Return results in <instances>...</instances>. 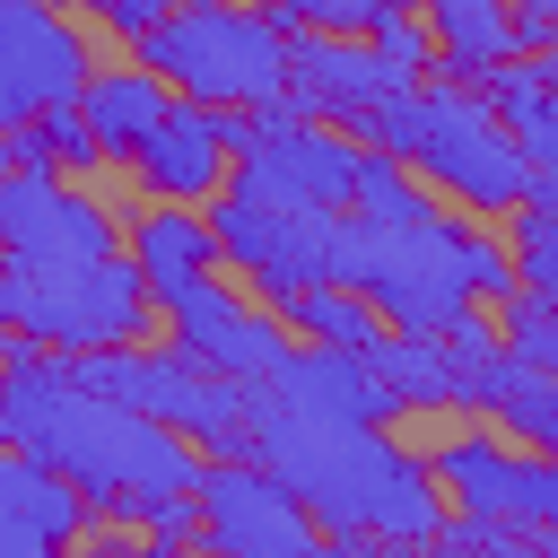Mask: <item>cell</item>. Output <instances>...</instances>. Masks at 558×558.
<instances>
[{
  "label": "cell",
  "mask_w": 558,
  "mask_h": 558,
  "mask_svg": "<svg viewBox=\"0 0 558 558\" xmlns=\"http://www.w3.org/2000/svg\"><path fill=\"white\" fill-rule=\"evenodd\" d=\"M157 314L148 279L131 253H105V262H26V253H0V331H26L44 349H122L140 340Z\"/></svg>",
  "instance_id": "cell-6"
},
{
  "label": "cell",
  "mask_w": 558,
  "mask_h": 558,
  "mask_svg": "<svg viewBox=\"0 0 558 558\" xmlns=\"http://www.w3.org/2000/svg\"><path fill=\"white\" fill-rule=\"evenodd\" d=\"M201 541L227 558H314L323 523L305 514V497L270 462L218 453V462H201Z\"/></svg>",
  "instance_id": "cell-10"
},
{
  "label": "cell",
  "mask_w": 558,
  "mask_h": 558,
  "mask_svg": "<svg viewBox=\"0 0 558 558\" xmlns=\"http://www.w3.org/2000/svg\"><path fill=\"white\" fill-rule=\"evenodd\" d=\"M366 44H375V52L392 61V70H410V78H418V70L436 61V26H418V17L401 9V0H384V9H375V26H366Z\"/></svg>",
  "instance_id": "cell-28"
},
{
  "label": "cell",
  "mask_w": 558,
  "mask_h": 558,
  "mask_svg": "<svg viewBox=\"0 0 558 558\" xmlns=\"http://www.w3.org/2000/svg\"><path fill=\"white\" fill-rule=\"evenodd\" d=\"M87 44L52 0H0V131L35 122L44 105H78Z\"/></svg>",
  "instance_id": "cell-12"
},
{
  "label": "cell",
  "mask_w": 558,
  "mask_h": 558,
  "mask_svg": "<svg viewBox=\"0 0 558 558\" xmlns=\"http://www.w3.org/2000/svg\"><path fill=\"white\" fill-rule=\"evenodd\" d=\"M296 26H331V35H357V26H375V9L384 0H279Z\"/></svg>",
  "instance_id": "cell-29"
},
{
  "label": "cell",
  "mask_w": 558,
  "mask_h": 558,
  "mask_svg": "<svg viewBox=\"0 0 558 558\" xmlns=\"http://www.w3.org/2000/svg\"><path fill=\"white\" fill-rule=\"evenodd\" d=\"M366 357L401 410H453V340L445 331H384Z\"/></svg>",
  "instance_id": "cell-22"
},
{
  "label": "cell",
  "mask_w": 558,
  "mask_h": 558,
  "mask_svg": "<svg viewBox=\"0 0 558 558\" xmlns=\"http://www.w3.org/2000/svg\"><path fill=\"white\" fill-rule=\"evenodd\" d=\"M366 140L392 148V157H410V166H418L427 183H445L462 209H523V201H532V157H523V140H514V122L497 113V96L471 87V78H427V87H410Z\"/></svg>",
  "instance_id": "cell-4"
},
{
  "label": "cell",
  "mask_w": 558,
  "mask_h": 558,
  "mask_svg": "<svg viewBox=\"0 0 558 558\" xmlns=\"http://www.w3.org/2000/svg\"><path fill=\"white\" fill-rule=\"evenodd\" d=\"M87 497L52 471V462H35V453H0V558H35V549H52V541H78L87 532Z\"/></svg>",
  "instance_id": "cell-17"
},
{
  "label": "cell",
  "mask_w": 558,
  "mask_h": 558,
  "mask_svg": "<svg viewBox=\"0 0 558 558\" xmlns=\"http://www.w3.org/2000/svg\"><path fill=\"white\" fill-rule=\"evenodd\" d=\"M506 253H514V288H549V296H558V201L532 192V201L514 209V244H506Z\"/></svg>",
  "instance_id": "cell-26"
},
{
  "label": "cell",
  "mask_w": 558,
  "mask_h": 558,
  "mask_svg": "<svg viewBox=\"0 0 558 558\" xmlns=\"http://www.w3.org/2000/svg\"><path fill=\"white\" fill-rule=\"evenodd\" d=\"M340 288H357L392 331H453L480 305H506L514 253L480 227H453L436 201L410 218H349L340 235Z\"/></svg>",
  "instance_id": "cell-3"
},
{
  "label": "cell",
  "mask_w": 558,
  "mask_h": 558,
  "mask_svg": "<svg viewBox=\"0 0 558 558\" xmlns=\"http://www.w3.org/2000/svg\"><path fill=\"white\" fill-rule=\"evenodd\" d=\"M253 462H270L323 541H436L445 523V480L410 445L384 436V418H305L270 392H253Z\"/></svg>",
  "instance_id": "cell-2"
},
{
  "label": "cell",
  "mask_w": 558,
  "mask_h": 558,
  "mask_svg": "<svg viewBox=\"0 0 558 558\" xmlns=\"http://www.w3.org/2000/svg\"><path fill=\"white\" fill-rule=\"evenodd\" d=\"M506 349L523 366H558V296L549 288H506Z\"/></svg>",
  "instance_id": "cell-27"
},
{
  "label": "cell",
  "mask_w": 558,
  "mask_h": 558,
  "mask_svg": "<svg viewBox=\"0 0 558 558\" xmlns=\"http://www.w3.org/2000/svg\"><path fill=\"white\" fill-rule=\"evenodd\" d=\"M514 17H523V44L558 52V0H514Z\"/></svg>",
  "instance_id": "cell-31"
},
{
  "label": "cell",
  "mask_w": 558,
  "mask_h": 558,
  "mask_svg": "<svg viewBox=\"0 0 558 558\" xmlns=\"http://www.w3.org/2000/svg\"><path fill=\"white\" fill-rule=\"evenodd\" d=\"M349 209H357V218H410V209H427V192H418V166H410V157H392V148H357Z\"/></svg>",
  "instance_id": "cell-25"
},
{
  "label": "cell",
  "mask_w": 558,
  "mask_h": 558,
  "mask_svg": "<svg viewBox=\"0 0 558 558\" xmlns=\"http://www.w3.org/2000/svg\"><path fill=\"white\" fill-rule=\"evenodd\" d=\"M0 183H9V235H0V253H26V262H105V253H122L105 201L78 192V174L0 166Z\"/></svg>",
  "instance_id": "cell-14"
},
{
  "label": "cell",
  "mask_w": 558,
  "mask_h": 558,
  "mask_svg": "<svg viewBox=\"0 0 558 558\" xmlns=\"http://www.w3.org/2000/svg\"><path fill=\"white\" fill-rule=\"evenodd\" d=\"M131 262H140V279H148V296L166 305V296H183L192 279H209L227 253H218V227L209 218H192V209H140V227H131V244H122Z\"/></svg>",
  "instance_id": "cell-19"
},
{
  "label": "cell",
  "mask_w": 558,
  "mask_h": 558,
  "mask_svg": "<svg viewBox=\"0 0 558 558\" xmlns=\"http://www.w3.org/2000/svg\"><path fill=\"white\" fill-rule=\"evenodd\" d=\"M279 314H288V323H296L305 340H331V349H375V340L392 331V323H384V314H375V305H366L357 288H340V279H323V288L288 296Z\"/></svg>",
  "instance_id": "cell-23"
},
{
  "label": "cell",
  "mask_w": 558,
  "mask_h": 558,
  "mask_svg": "<svg viewBox=\"0 0 558 558\" xmlns=\"http://www.w3.org/2000/svg\"><path fill=\"white\" fill-rule=\"evenodd\" d=\"M427 462H436V480H445L453 506L514 523L532 549H558V453H541V445H523V436L506 445V436L462 427V436H445Z\"/></svg>",
  "instance_id": "cell-9"
},
{
  "label": "cell",
  "mask_w": 558,
  "mask_h": 558,
  "mask_svg": "<svg viewBox=\"0 0 558 558\" xmlns=\"http://www.w3.org/2000/svg\"><path fill=\"white\" fill-rule=\"evenodd\" d=\"M166 323H174V349H192V357H209L218 375H235V384H270L279 366H288V314H262V305H244L218 270L209 279H192L183 296H166L157 305Z\"/></svg>",
  "instance_id": "cell-13"
},
{
  "label": "cell",
  "mask_w": 558,
  "mask_h": 558,
  "mask_svg": "<svg viewBox=\"0 0 558 558\" xmlns=\"http://www.w3.org/2000/svg\"><path fill=\"white\" fill-rule=\"evenodd\" d=\"M148 70H166L183 96L201 105H227V113H253V105H279L288 96V44H296V17L270 0V9H244V0H174L157 26L131 35Z\"/></svg>",
  "instance_id": "cell-5"
},
{
  "label": "cell",
  "mask_w": 558,
  "mask_h": 558,
  "mask_svg": "<svg viewBox=\"0 0 558 558\" xmlns=\"http://www.w3.org/2000/svg\"><path fill=\"white\" fill-rule=\"evenodd\" d=\"M209 227H218V253H227L270 305L340 279V235H349V218H340L331 201H279V192H253V183L227 174Z\"/></svg>",
  "instance_id": "cell-8"
},
{
  "label": "cell",
  "mask_w": 558,
  "mask_h": 558,
  "mask_svg": "<svg viewBox=\"0 0 558 558\" xmlns=\"http://www.w3.org/2000/svg\"><path fill=\"white\" fill-rule=\"evenodd\" d=\"M262 392L288 401V410H305V418H392V410H401L392 384L375 375V357H366V349H331V340L288 349V366H279Z\"/></svg>",
  "instance_id": "cell-16"
},
{
  "label": "cell",
  "mask_w": 558,
  "mask_h": 558,
  "mask_svg": "<svg viewBox=\"0 0 558 558\" xmlns=\"http://www.w3.org/2000/svg\"><path fill=\"white\" fill-rule=\"evenodd\" d=\"M488 418H497L506 436L558 453V366H523V357H514V375H506V392L488 401Z\"/></svg>",
  "instance_id": "cell-24"
},
{
  "label": "cell",
  "mask_w": 558,
  "mask_h": 558,
  "mask_svg": "<svg viewBox=\"0 0 558 558\" xmlns=\"http://www.w3.org/2000/svg\"><path fill=\"white\" fill-rule=\"evenodd\" d=\"M488 96H497V113L514 122V140L532 157V192L558 201V78L541 70V52L532 61H497L488 70Z\"/></svg>",
  "instance_id": "cell-20"
},
{
  "label": "cell",
  "mask_w": 558,
  "mask_h": 558,
  "mask_svg": "<svg viewBox=\"0 0 558 558\" xmlns=\"http://www.w3.org/2000/svg\"><path fill=\"white\" fill-rule=\"evenodd\" d=\"M427 26H436V52L453 70H480V78L497 61H514V44H523L514 0H427Z\"/></svg>",
  "instance_id": "cell-21"
},
{
  "label": "cell",
  "mask_w": 558,
  "mask_h": 558,
  "mask_svg": "<svg viewBox=\"0 0 558 558\" xmlns=\"http://www.w3.org/2000/svg\"><path fill=\"white\" fill-rule=\"evenodd\" d=\"M78 9H96L105 26H122V35H140V26H157L174 0H78Z\"/></svg>",
  "instance_id": "cell-30"
},
{
  "label": "cell",
  "mask_w": 558,
  "mask_h": 558,
  "mask_svg": "<svg viewBox=\"0 0 558 558\" xmlns=\"http://www.w3.org/2000/svg\"><path fill=\"white\" fill-rule=\"evenodd\" d=\"M0 235H9V183H0Z\"/></svg>",
  "instance_id": "cell-32"
},
{
  "label": "cell",
  "mask_w": 558,
  "mask_h": 558,
  "mask_svg": "<svg viewBox=\"0 0 558 558\" xmlns=\"http://www.w3.org/2000/svg\"><path fill=\"white\" fill-rule=\"evenodd\" d=\"M78 384L157 410V418H166L174 436H192L201 453H244V436H253V392H262V384L218 375V366L192 357V349H131V340H122V349H78Z\"/></svg>",
  "instance_id": "cell-7"
},
{
  "label": "cell",
  "mask_w": 558,
  "mask_h": 558,
  "mask_svg": "<svg viewBox=\"0 0 558 558\" xmlns=\"http://www.w3.org/2000/svg\"><path fill=\"white\" fill-rule=\"evenodd\" d=\"M174 105V78L166 70H148V61H131V70H87V87H78V113H87V131H96V148L105 157H140V140L157 131V113Z\"/></svg>",
  "instance_id": "cell-18"
},
{
  "label": "cell",
  "mask_w": 558,
  "mask_h": 558,
  "mask_svg": "<svg viewBox=\"0 0 558 558\" xmlns=\"http://www.w3.org/2000/svg\"><path fill=\"white\" fill-rule=\"evenodd\" d=\"M418 78L410 70H392L375 44H357V35H331V26H296V44H288V96L314 113V122H340V131H375L401 96H410Z\"/></svg>",
  "instance_id": "cell-11"
},
{
  "label": "cell",
  "mask_w": 558,
  "mask_h": 558,
  "mask_svg": "<svg viewBox=\"0 0 558 558\" xmlns=\"http://www.w3.org/2000/svg\"><path fill=\"white\" fill-rule=\"evenodd\" d=\"M131 174L157 201H209V192H227V174H235V113L201 105V96H174L157 113V131L140 140Z\"/></svg>",
  "instance_id": "cell-15"
},
{
  "label": "cell",
  "mask_w": 558,
  "mask_h": 558,
  "mask_svg": "<svg viewBox=\"0 0 558 558\" xmlns=\"http://www.w3.org/2000/svg\"><path fill=\"white\" fill-rule=\"evenodd\" d=\"M0 445L52 462L96 514L140 523L148 541L201 532V445L157 410L78 384V357H52L26 331H0Z\"/></svg>",
  "instance_id": "cell-1"
}]
</instances>
